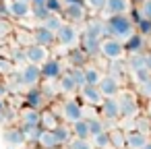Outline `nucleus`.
<instances>
[{
	"label": "nucleus",
	"instance_id": "1",
	"mask_svg": "<svg viewBox=\"0 0 151 149\" xmlns=\"http://www.w3.org/2000/svg\"><path fill=\"white\" fill-rule=\"evenodd\" d=\"M132 33H137V25L130 21L128 15L106 17V37H116L120 42H126Z\"/></svg>",
	"mask_w": 151,
	"mask_h": 149
},
{
	"label": "nucleus",
	"instance_id": "2",
	"mask_svg": "<svg viewBox=\"0 0 151 149\" xmlns=\"http://www.w3.org/2000/svg\"><path fill=\"white\" fill-rule=\"evenodd\" d=\"M60 118H62V122H66V124H75V122H79V120H83V116H85V108H83V101H77V99H64L62 104H60Z\"/></svg>",
	"mask_w": 151,
	"mask_h": 149
},
{
	"label": "nucleus",
	"instance_id": "3",
	"mask_svg": "<svg viewBox=\"0 0 151 149\" xmlns=\"http://www.w3.org/2000/svg\"><path fill=\"white\" fill-rule=\"evenodd\" d=\"M118 101H120V114H122V118H137L139 116V112H141L139 93L122 89V93L118 95Z\"/></svg>",
	"mask_w": 151,
	"mask_h": 149
},
{
	"label": "nucleus",
	"instance_id": "4",
	"mask_svg": "<svg viewBox=\"0 0 151 149\" xmlns=\"http://www.w3.org/2000/svg\"><path fill=\"white\" fill-rule=\"evenodd\" d=\"M126 54V48H124V42L116 40V37H104L101 40V58H106L108 62L112 60H122Z\"/></svg>",
	"mask_w": 151,
	"mask_h": 149
},
{
	"label": "nucleus",
	"instance_id": "5",
	"mask_svg": "<svg viewBox=\"0 0 151 149\" xmlns=\"http://www.w3.org/2000/svg\"><path fill=\"white\" fill-rule=\"evenodd\" d=\"M99 112H101V118L106 122H110V124H116L118 120H122L118 97H104V101L99 106Z\"/></svg>",
	"mask_w": 151,
	"mask_h": 149
},
{
	"label": "nucleus",
	"instance_id": "6",
	"mask_svg": "<svg viewBox=\"0 0 151 149\" xmlns=\"http://www.w3.org/2000/svg\"><path fill=\"white\" fill-rule=\"evenodd\" d=\"M79 40H81V33L77 31L75 23H64L56 33V42L60 46H64V48H75Z\"/></svg>",
	"mask_w": 151,
	"mask_h": 149
},
{
	"label": "nucleus",
	"instance_id": "7",
	"mask_svg": "<svg viewBox=\"0 0 151 149\" xmlns=\"http://www.w3.org/2000/svg\"><path fill=\"white\" fill-rule=\"evenodd\" d=\"M21 73V79H23V85L27 87V89H31V87H40V83L44 81V77H42V66L40 64H23V68L19 71Z\"/></svg>",
	"mask_w": 151,
	"mask_h": 149
},
{
	"label": "nucleus",
	"instance_id": "8",
	"mask_svg": "<svg viewBox=\"0 0 151 149\" xmlns=\"http://www.w3.org/2000/svg\"><path fill=\"white\" fill-rule=\"evenodd\" d=\"M64 17L70 23H85L87 21V4L85 0H77V2H68L64 4Z\"/></svg>",
	"mask_w": 151,
	"mask_h": 149
},
{
	"label": "nucleus",
	"instance_id": "9",
	"mask_svg": "<svg viewBox=\"0 0 151 149\" xmlns=\"http://www.w3.org/2000/svg\"><path fill=\"white\" fill-rule=\"evenodd\" d=\"M79 97L85 106H91V108H99L104 101V93H101L99 85H85L79 91Z\"/></svg>",
	"mask_w": 151,
	"mask_h": 149
},
{
	"label": "nucleus",
	"instance_id": "10",
	"mask_svg": "<svg viewBox=\"0 0 151 149\" xmlns=\"http://www.w3.org/2000/svg\"><path fill=\"white\" fill-rule=\"evenodd\" d=\"M62 75H64V66H62V62L58 58H48L42 64V77H44V81H58Z\"/></svg>",
	"mask_w": 151,
	"mask_h": 149
},
{
	"label": "nucleus",
	"instance_id": "11",
	"mask_svg": "<svg viewBox=\"0 0 151 149\" xmlns=\"http://www.w3.org/2000/svg\"><path fill=\"white\" fill-rule=\"evenodd\" d=\"M6 4H9L11 19H15V21H23L31 15V2L29 0H6Z\"/></svg>",
	"mask_w": 151,
	"mask_h": 149
},
{
	"label": "nucleus",
	"instance_id": "12",
	"mask_svg": "<svg viewBox=\"0 0 151 149\" xmlns=\"http://www.w3.org/2000/svg\"><path fill=\"white\" fill-rule=\"evenodd\" d=\"M99 89H101L104 97H118L122 93V81L112 77V75H104V79L99 83Z\"/></svg>",
	"mask_w": 151,
	"mask_h": 149
},
{
	"label": "nucleus",
	"instance_id": "13",
	"mask_svg": "<svg viewBox=\"0 0 151 149\" xmlns=\"http://www.w3.org/2000/svg\"><path fill=\"white\" fill-rule=\"evenodd\" d=\"M48 104V97L44 93L42 87H31L25 93V108H33V110H42Z\"/></svg>",
	"mask_w": 151,
	"mask_h": 149
},
{
	"label": "nucleus",
	"instance_id": "14",
	"mask_svg": "<svg viewBox=\"0 0 151 149\" xmlns=\"http://www.w3.org/2000/svg\"><path fill=\"white\" fill-rule=\"evenodd\" d=\"M25 56H27V62L29 64H44L50 56H48V48H44V46H40V44H31V46H27L25 48Z\"/></svg>",
	"mask_w": 151,
	"mask_h": 149
},
{
	"label": "nucleus",
	"instance_id": "15",
	"mask_svg": "<svg viewBox=\"0 0 151 149\" xmlns=\"http://www.w3.org/2000/svg\"><path fill=\"white\" fill-rule=\"evenodd\" d=\"M79 46L93 58V56H97V54H101V40H97V37H93V35H89L87 31H81V40H79Z\"/></svg>",
	"mask_w": 151,
	"mask_h": 149
},
{
	"label": "nucleus",
	"instance_id": "16",
	"mask_svg": "<svg viewBox=\"0 0 151 149\" xmlns=\"http://www.w3.org/2000/svg\"><path fill=\"white\" fill-rule=\"evenodd\" d=\"M66 60H68V64L70 66H79V68H85L87 64H89V60H91V56L81 48V46H75V48H70L68 52H66Z\"/></svg>",
	"mask_w": 151,
	"mask_h": 149
},
{
	"label": "nucleus",
	"instance_id": "17",
	"mask_svg": "<svg viewBox=\"0 0 151 149\" xmlns=\"http://www.w3.org/2000/svg\"><path fill=\"white\" fill-rule=\"evenodd\" d=\"M83 31H87L89 35H93V37H97V40H104V37H106V19H99V17L87 19Z\"/></svg>",
	"mask_w": 151,
	"mask_h": 149
},
{
	"label": "nucleus",
	"instance_id": "18",
	"mask_svg": "<svg viewBox=\"0 0 151 149\" xmlns=\"http://www.w3.org/2000/svg\"><path fill=\"white\" fill-rule=\"evenodd\" d=\"M33 44H40V46H44V48H50V46L58 44V42H56V33L50 31V29H46L44 25H40V27L33 31Z\"/></svg>",
	"mask_w": 151,
	"mask_h": 149
},
{
	"label": "nucleus",
	"instance_id": "19",
	"mask_svg": "<svg viewBox=\"0 0 151 149\" xmlns=\"http://www.w3.org/2000/svg\"><path fill=\"white\" fill-rule=\"evenodd\" d=\"M124 48H126V54H141V52H147V37L141 35V33H132L126 42H124Z\"/></svg>",
	"mask_w": 151,
	"mask_h": 149
},
{
	"label": "nucleus",
	"instance_id": "20",
	"mask_svg": "<svg viewBox=\"0 0 151 149\" xmlns=\"http://www.w3.org/2000/svg\"><path fill=\"white\" fill-rule=\"evenodd\" d=\"M132 9V2L130 0H108V6H106V17H112V15H128Z\"/></svg>",
	"mask_w": 151,
	"mask_h": 149
},
{
	"label": "nucleus",
	"instance_id": "21",
	"mask_svg": "<svg viewBox=\"0 0 151 149\" xmlns=\"http://www.w3.org/2000/svg\"><path fill=\"white\" fill-rule=\"evenodd\" d=\"M4 141L11 147H21V145L27 143V137H25V132H23L21 126H11V128L4 130Z\"/></svg>",
	"mask_w": 151,
	"mask_h": 149
},
{
	"label": "nucleus",
	"instance_id": "22",
	"mask_svg": "<svg viewBox=\"0 0 151 149\" xmlns=\"http://www.w3.org/2000/svg\"><path fill=\"white\" fill-rule=\"evenodd\" d=\"M58 89H60V93H64V95L79 93V85H77L75 77L70 75V71H64V75L58 79Z\"/></svg>",
	"mask_w": 151,
	"mask_h": 149
},
{
	"label": "nucleus",
	"instance_id": "23",
	"mask_svg": "<svg viewBox=\"0 0 151 149\" xmlns=\"http://www.w3.org/2000/svg\"><path fill=\"white\" fill-rule=\"evenodd\" d=\"M126 68H128L130 75H134V73L147 68V52H141V54H128V58H126Z\"/></svg>",
	"mask_w": 151,
	"mask_h": 149
},
{
	"label": "nucleus",
	"instance_id": "24",
	"mask_svg": "<svg viewBox=\"0 0 151 149\" xmlns=\"http://www.w3.org/2000/svg\"><path fill=\"white\" fill-rule=\"evenodd\" d=\"M149 143V137L139 130H126V149H143Z\"/></svg>",
	"mask_w": 151,
	"mask_h": 149
},
{
	"label": "nucleus",
	"instance_id": "25",
	"mask_svg": "<svg viewBox=\"0 0 151 149\" xmlns=\"http://www.w3.org/2000/svg\"><path fill=\"white\" fill-rule=\"evenodd\" d=\"M60 124H62L60 114H56V112H52V110L42 112V128H46V130H54V128H58Z\"/></svg>",
	"mask_w": 151,
	"mask_h": 149
},
{
	"label": "nucleus",
	"instance_id": "26",
	"mask_svg": "<svg viewBox=\"0 0 151 149\" xmlns=\"http://www.w3.org/2000/svg\"><path fill=\"white\" fill-rule=\"evenodd\" d=\"M54 135H56V139H58L60 145H68V143L75 139V135H73V126L66 124V122H62L58 128H54Z\"/></svg>",
	"mask_w": 151,
	"mask_h": 149
},
{
	"label": "nucleus",
	"instance_id": "27",
	"mask_svg": "<svg viewBox=\"0 0 151 149\" xmlns=\"http://www.w3.org/2000/svg\"><path fill=\"white\" fill-rule=\"evenodd\" d=\"M108 75H112V77H116V79H124L126 77V73H128V68H126V62H122V60H112V62H108Z\"/></svg>",
	"mask_w": 151,
	"mask_h": 149
},
{
	"label": "nucleus",
	"instance_id": "28",
	"mask_svg": "<svg viewBox=\"0 0 151 149\" xmlns=\"http://www.w3.org/2000/svg\"><path fill=\"white\" fill-rule=\"evenodd\" d=\"M21 120H23V124L42 126V112H40V110H33V108H25V110L21 112Z\"/></svg>",
	"mask_w": 151,
	"mask_h": 149
},
{
	"label": "nucleus",
	"instance_id": "29",
	"mask_svg": "<svg viewBox=\"0 0 151 149\" xmlns=\"http://www.w3.org/2000/svg\"><path fill=\"white\" fill-rule=\"evenodd\" d=\"M21 128H23V132H25V137H27V143H33V145L40 143V137H42V132H44L42 126H35V124H21Z\"/></svg>",
	"mask_w": 151,
	"mask_h": 149
},
{
	"label": "nucleus",
	"instance_id": "30",
	"mask_svg": "<svg viewBox=\"0 0 151 149\" xmlns=\"http://www.w3.org/2000/svg\"><path fill=\"white\" fill-rule=\"evenodd\" d=\"M58 145H60V143H58V139H56L54 130H46V128H44V132H42V137H40L37 147H40V149H54V147H58Z\"/></svg>",
	"mask_w": 151,
	"mask_h": 149
},
{
	"label": "nucleus",
	"instance_id": "31",
	"mask_svg": "<svg viewBox=\"0 0 151 149\" xmlns=\"http://www.w3.org/2000/svg\"><path fill=\"white\" fill-rule=\"evenodd\" d=\"M110 139H112V147L114 149H126V130L114 126L110 130Z\"/></svg>",
	"mask_w": 151,
	"mask_h": 149
},
{
	"label": "nucleus",
	"instance_id": "32",
	"mask_svg": "<svg viewBox=\"0 0 151 149\" xmlns=\"http://www.w3.org/2000/svg\"><path fill=\"white\" fill-rule=\"evenodd\" d=\"M85 79H87V85H99L101 79H104V73H101L97 66L87 64V66H85Z\"/></svg>",
	"mask_w": 151,
	"mask_h": 149
},
{
	"label": "nucleus",
	"instance_id": "33",
	"mask_svg": "<svg viewBox=\"0 0 151 149\" xmlns=\"http://www.w3.org/2000/svg\"><path fill=\"white\" fill-rule=\"evenodd\" d=\"M73 135L77 139H91V128H89L87 118H83V120H79V122L73 124Z\"/></svg>",
	"mask_w": 151,
	"mask_h": 149
},
{
	"label": "nucleus",
	"instance_id": "34",
	"mask_svg": "<svg viewBox=\"0 0 151 149\" xmlns=\"http://www.w3.org/2000/svg\"><path fill=\"white\" fill-rule=\"evenodd\" d=\"M87 122H89V128H91V137H93V135H99V132H104V130H108L106 120H104L101 116H89Z\"/></svg>",
	"mask_w": 151,
	"mask_h": 149
},
{
	"label": "nucleus",
	"instance_id": "35",
	"mask_svg": "<svg viewBox=\"0 0 151 149\" xmlns=\"http://www.w3.org/2000/svg\"><path fill=\"white\" fill-rule=\"evenodd\" d=\"M134 130L143 132V135H151V118L149 116H137L134 118Z\"/></svg>",
	"mask_w": 151,
	"mask_h": 149
},
{
	"label": "nucleus",
	"instance_id": "36",
	"mask_svg": "<svg viewBox=\"0 0 151 149\" xmlns=\"http://www.w3.org/2000/svg\"><path fill=\"white\" fill-rule=\"evenodd\" d=\"M91 143H93L95 149H97V147H112L110 130H104V132H99V135H93V137H91Z\"/></svg>",
	"mask_w": 151,
	"mask_h": 149
},
{
	"label": "nucleus",
	"instance_id": "37",
	"mask_svg": "<svg viewBox=\"0 0 151 149\" xmlns=\"http://www.w3.org/2000/svg\"><path fill=\"white\" fill-rule=\"evenodd\" d=\"M46 29H50V31H54V33H58V29L64 25V21H62V17H58V15H50L44 23H42Z\"/></svg>",
	"mask_w": 151,
	"mask_h": 149
},
{
	"label": "nucleus",
	"instance_id": "38",
	"mask_svg": "<svg viewBox=\"0 0 151 149\" xmlns=\"http://www.w3.org/2000/svg\"><path fill=\"white\" fill-rule=\"evenodd\" d=\"M15 62L11 60V58H6V56H0V77H9V75H13L15 73Z\"/></svg>",
	"mask_w": 151,
	"mask_h": 149
},
{
	"label": "nucleus",
	"instance_id": "39",
	"mask_svg": "<svg viewBox=\"0 0 151 149\" xmlns=\"http://www.w3.org/2000/svg\"><path fill=\"white\" fill-rule=\"evenodd\" d=\"M70 71V75L75 77V81H77V85H79V91L87 85V79H85V68H79V66H70L68 68Z\"/></svg>",
	"mask_w": 151,
	"mask_h": 149
},
{
	"label": "nucleus",
	"instance_id": "40",
	"mask_svg": "<svg viewBox=\"0 0 151 149\" xmlns=\"http://www.w3.org/2000/svg\"><path fill=\"white\" fill-rule=\"evenodd\" d=\"M66 147H68V149H95L93 143H91V139H77V137H75Z\"/></svg>",
	"mask_w": 151,
	"mask_h": 149
},
{
	"label": "nucleus",
	"instance_id": "41",
	"mask_svg": "<svg viewBox=\"0 0 151 149\" xmlns=\"http://www.w3.org/2000/svg\"><path fill=\"white\" fill-rule=\"evenodd\" d=\"M137 93H139V97H143V99H151V77L147 79V81H143V83H139L137 85Z\"/></svg>",
	"mask_w": 151,
	"mask_h": 149
},
{
	"label": "nucleus",
	"instance_id": "42",
	"mask_svg": "<svg viewBox=\"0 0 151 149\" xmlns=\"http://www.w3.org/2000/svg\"><path fill=\"white\" fill-rule=\"evenodd\" d=\"M85 4H87V9L93 11V13H104L106 6H108V0H85Z\"/></svg>",
	"mask_w": 151,
	"mask_h": 149
},
{
	"label": "nucleus",
	"instance_id": "43",
	"mask_svg": "<svg viewBox=\"0 0 151 149\" xmlns=\"http://www.w3.org/2000/svg\"><path fill=\"white\" fill-rule=\"evenodd\" d=\"M48 11L52 15H60L64 11V0H48Z\"/></svg>",
	"mask_w": 151,
	"mask_h": 149
},
{
	"label": "nucleus",
	"instance_id": "44",
	"mask_svg": "<svg viewBox=\"0 0 151 149\" xmlns=\"http://www.w3.org/2000/svg\"><path fill=\"white\" fill-rule=\"evenodd\" d=\"M137 33L145 35V37H151V19H143L139 25H137Z\"/></svg>",
	"mask_w": 151,
	"mask_h": 149
},
{
	"label": "nucleus",
	"instance_id": "45",
	"mask_svg": "<svg viewBox=\"0 0 151 149\" xmlns=\"http://www.w3.org/2000/svg\"><path fill=\"white\" fill-rule=\"evenodd\" d=\"M11 60L15 62V64H27V56H25V48H17L13 54H11Z\"/></svg>",
	"mask_w": 151,
	"mask_h": 149
},
{
	"label": "nucleus",
	"instance_id": "46",
	"mask_svg": "<svg viewBox=\"0 0 151 149\" xmlns=\"http://www.w3.org/2000/svg\"><path fill=\"white\" fill-rule=\"evenodd\" d=\"M128 17H130V21L134 23V25H139L145 17H143V11H141V6H132L130 9V13H128Z\"/></svg>",
	"mask_w": 151,
	"mask_h": 149
},
{
	"label": "nucleus",
	"instance_id": "47",
	"mask_svg": "<svg viewBox=\"0 0 151 149\" xmlns=\"http://www.w3.org/2000/svg\"><path fill=\"white\" fill-rule=\"evenodd\" d=\"M31 15H33V19H37L40 23H44V21H46L52 13H50L48 9H33V11H31Z\"/></svg>",
	"mask_w": 151,
	"mask_h": 149
},
{
	"label": "nucleus",
	"instance_id": "48",
	"mask_svg": "<svg viewBox=\"0 0 151 149\" xmlns=\"http://www.w3.org/2000/svg\"><path fill=\"white\" fill-rule=\"evenodd\" d=\"M13 31V27H11V23L6 21V19H0V42H2L9 33Z\"/></svg>",
	"mask_w": 151,
	"mask_h": 149
},
{
	"label": "nucleus",
	"instance_id": "49",
	"mask_svg": "<svg viewBox=\"0 0 151 149\" xmlns=\"http://www.w3.org/2000/svg\"><path fill=\"white\" fill-rule=\"evenodd\" d=\"M141 11H143L145 19H151V0H145V2L141 4Z\"/></svg>",
	"mask_w": 151,
	"mask_h": 149
},
{
	"label": "nucleus",
	"instance_id": "50",
	"mask_svg": "<svg viewBox=\"0 0 151 149\" xmlns=\"http://www.w3.org/2000/svg\"><path fill=\"white\" fill-rule=\"evenodd\" d=\"M9 17H11V13H9V4L2 0V2H0V19H9Z\"/></svg>",
	"mask_w": 151,
	"mask_h": 149
},
{
	"label": "nucleus",
	"instance_id": "51",
	"mask_svg": "<svg viewBox=\"0 0 151 149\" xmlns=\"http://www.w3.org/2000/svg\"><path fill=\"white\" fill-rule=\"evenodd\" d=\"M31 2V11L33 9H48V0H29Z\"/></svg>",
	"mask_w": 151,
	"mask_h": 149
},
{
	"label": "nucleus",
	"instance_id": "52",
	"mask_svg": "<svg viewBox=\"0 0 151 149\" xmlns=\"http://www.w3.org/2000/svg\"><path fill=\"white\" fill-rule=\"evenodd\" d=\"M6 91H9V87H6V83H0V99H2V97L6 95Z\"/></svg>",
	"mask_w": 151,
	"mask_h": 149
},
{
	"label": "nucleus",
	"instance_id": "53",
	"mask_svg": "<svg viewBox=\"0 0 151 149\" xmlns=\"http://www.w3.org/2000/svg\"><path fill=\"white\" fill-rule=\"evenodd\" d=\"M145 114L151 118V99H149V101H147V106H145Z\"/></svg>",
	"mask_w": 151,
	"mask_h": 149
},
{
	"label": "nucleus",
	"instance_id": "54",
	"mask_svg": "<svg viewBox=\"0 0 151 149\" xmlns=\"http://www.w3.org/2000/svg\"><path fill=\"white\" fill-rule=\"evenodd\" d=\"M147 68H149V71H151V50H149V52H147Z\"/></svg>",
	"mask_w": 151,
	"mask_h": 149
},
{
	"label": "nucleus",
	"instance_id": "55",
	"mask_svg": "<svg viewBox=\"0 0 151 149\" xmlns=\"http://www.w3.org/2000/svg\"><path fill=\"white\" fill-rule=\"evenodd\" d=\"M130 2H132V6H141V4L145 2V0H130Z\"/></svg>",
	"mask_w": 151,
	"mask_h": 149
},
{
	"label": "nucleus",
	"instance_id": "56",
	"mask_svg": "<svg viewBox=\"0 0 151 149\" xmlns=\"http://www.w3.org/2000/svg\"><path fill=\"white\" fill-rule=\"evenodd\" d=\"M54 149H68L66 145H58V147H54Z\"/></svg>",
	"mask_w": 151,
	"mask_h": 149
},
{
	"label": "nucleus",
	"instance_id": "57",
	"mask_svg": "<svg viewBox=\"0 0 151 149\" xmlns=\"http://www.w3.org/2000/svg\"><path fill=\"white\" fill-rule=\"evenodd\" d=\"M143 149H151V141H149V143H147V145H145Z\"/></svg>",
	"mask_w": 151,
	"mask_h": 149
},
{
	"label": "nucleus",
	"instance_id": "58",
	"mask_svg": "<svg viewBox=\"0 0 151 149\" xmlns=\"http://www.w3.org/2000/svg\"><path fill=\"white\" fill-rule=\"evenodd\" d=\"M97 149H114V147H97Z\"/></svg>",
	"mask_w": 151,
	"mask_h": 149
},
{
	"label": "nucleus",
	"instance_id": "59",
	"mask_svg": "<svg viewBox=\"0 0 151 149\" xmlns=\"http://www.w3.org/2000/svg\"><path fill=\"white\" fill-rule=\"evenodd\" d=\"M0 2H2V0H0Z\"/></svg>",
	"mask_w": 151,
	"mask_h": 149
},
{
	"label": "nucleus",
	"instance_id": "60",
	"mask_svg": "<svg viewBox=\"0 0 151 149\" xmlns=\"http://www.w3.org/2000/svg\"><path fill=\"white\" fill-rule=\"evenodd\" d=\"M4 2H6V0H4Z\"/></svg>",
	"mask_w": 151,
	"mask_h": 149
}]
</instances>
